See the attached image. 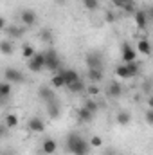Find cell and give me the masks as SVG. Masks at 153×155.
<instances>
[{"instance_id": "8d00e7d4", "label": "cell", "mask_w": 153, "mask_h": 155, "mask_svg": "<svg viewBox=\"0 0 153 155\" xmlns=\"http://www.w3.org/2000/svg\"><path fill=\"white\" fill-rule=\"evenodd\" d=\"M146 13H148V18H150V22H153V7H148V9H146Z\"/></svg>"}, {"instance_id": "e0dca14e", "label": "cell", "mask_w": 153, "mask_h": 155, "mask_svg": "<svg viewBox=\"0 0 153 155\" xmlns=\"http://www.w3.org/2000/svg\"><path fill=\"white\" fill-rule=\"evenodd\" d=\"M115 121H117V124H121V126H126V124H130V121H132V114L122 110V112H119V114H117Z\"/></svg>"}, {"instance_id": "8fae6325", "label": "cell", "mask_w": 153, "mask_h": 155, "mask_svg": "<svg viewBox=\"0 0 153 155\" xmlns=\"http://www.w3.org/2000/svg\"><path fill=\"white\" fill-rule=\"evenodd\" d=\"M4 33L9 36V38H22L24 36V33H25V25L24 27H18V25H7L5 29H4Z\"/></svg>"}, {"instance_id": "83f0119b", "label": "cell", "mask_w": 153, "mask_h": 155, "mask_svg": "<svg viewBox=\"0 0 153 155\" xmlns=\"http://www.w3.org/2000/svg\"><path fill=\"white\" fill-rule=\"evenodd\" d=\"M122 9H124V13H128V15H135V13H137V7H135V2H133V0H128Z\"/></svg>"}, {"instance_id": "d6986e66", "label": "cell", "mask_w": 153, "mask_h": 155, "mask_svg": "<svg viewBox=\"0 0 153 155\" xmlns=\"http://www.w3.org/2000/svg\"><path fill=\"white\" fill-rule=\"evenodd\" d=\"M13 49H15V45H13L9 40H2V41H0V51H2V54L9 56V54H13Z\"/></svg>"}, {"instance_id": "1f68e13d", "label": "cell", "mask_w": 153, "mask_h": 155, "mask_svg": "<svg viewBox=\"0 0 153 155\" xmlns=\"http://www.w3.org/2000/svg\"><path fill=\"white\" fill-rule=\"evenodd\" d=\"M90 146H92V148H101V146H103V139H101L99 135L90 137Z\"/></svg>"}, {"instance_id": "4316f807", "label": "cell", "mask_w": 153, "mask_h": 155, "mask_svg": "<svg viewBox=\"0 0 153 155\" xmlns=\"http://www.w3.org/2000/svg\"><path fill=\"white\" fill-rule=\"evenodd\" d=\"M4 123H5L9 128H15V126L18 124V116H16V114H9V116H5Z\"/></svg>"}, {"instance_id": "7402d4cb", "label": "cell", "mask_w": 153, "mask_h": 155, "mask_svg": "<svg viewBox=\"0 0 153 155\" xmlns=\"http://www.w3.org/2000/svg\"><path fill=\"white\" fill-rule=\"evenodd\" d=\"M67 88H69L72 94H79V92H85V90H86V85H85V83L79 79V81L72 83V85H70V87H67Z\"/></svg>"}, {"instance_id": "7a4b0ae2", "label": "cell", "mask_w": 153, "mask_h": 155, "mask_svg": "<svg viewBox=\"0 0 153 155\" xmlns=\"http://www.w3.org/2000/svg\"><path fill=\"white\" fill-rule=\"evenodd\" d=\"M45 52V58H47V61H45V69H49L50 72H60L61 69V61H60V58H58V52L54 51V49H47V51H43Z\"/></svg>"}, {"instance_id": "277c9868", "label": "cell", "mask_w": 153, "mask_h": 155, "mask_svg": "<svg viewBox=\"0 0 153 155\" xmlns=\"http://www.w3.org/2000/svg\"><path fill=\"white\" fill-rule=\"evenodd\" d=\"M133 18H135V25H137V29H141V31H144V29L148 27V24H150V18H148L146 9H137V13L133 15Z\"/></svg>"}, {"instance_id": "e575fe53", "label": "cell", "mask_w": 153, "mask_h": 155, "mask_svg": "<svg viewBox=\"0 0 153 155\" xmlns=\"http://www.w3.org/2000/svg\"><path fill=\"white\" fill-rule=\"evenodd\" d=\"M7 128H9V126H7L5 123L0 124V135H2V137H7Z\"/></svg>"}, {"instance_id": "d4e9b609", "label": "cell", "mask_w": 153, "mask_h": 155, "mask_svg": "<svg viewBox=\"0 0 153 155\" xmlns=\"http://www.w3.org/2000/svg\"><path fill=\"white\" fill-rule=\"evenodd\" d=\"M22 54H24V58L31 60V58H34L36 52H34V47H33V45H27V43H25V45L22 47Z\"/></svg>"}, {"instance_id": "d590c367", "label": "cell", "mask_w": 153, "mask_h": 155, "mask_svg": "<svg viewBox=\"0 0 153 155\" xmlns=\"http://www.w3.org/2000/svg\"><path fill=\"white\" fill-rule=\"evenodd\" d=\"M112 2H114V5H115V7H119V9H122V7H124V4H126L128 0H112Z\"/></svg>"}, {"instance_id": "5b68a950", "label": "cell", "mask_w": 153, "mask_h": 155, "mask_svg": "<svg viewBox=\"0 0 153 155\" xmlns=\"http://www.w3.org/2000/svg\"><path fill=\"white\" fill-rule=\"evenodd\" d=\"M20 20H22V24H24L25 27H33L38 18H36V13H34L33 9H24V11L20 13Z\"/></svg>"}, {"instance_id": "cb8c5ba5", "label": "cell", "mask_w": 153, "mask_h": 155, "mask_svg": "<svg viewBox=\"0 0 153 155\" xmlns=\"http://www.w3.org/2000/svg\"><path fill=\"white\" fill-rule=\"evenodd\" d=\"M115 76L117 78H130V72H128V67H126V63H122V65H117L115 67Z\"/></svg>"}, {"instance_id": "3957f363", "label": "cell", "mask_w": 153, "mask_h": 155, "mask_svg": "<svg viewBox=\"0 0 153 155\" xmlns=\"http://www.w3.org/2000/svg\"><path fill=\"white\" fill-rule=\"evenodd\" d=\"M4 81H9V83H22L24 81V74L15 69V67H7L4 71Z\"/></svg>"}, {"instance_id": "52a82bcc", "label": "cell", "mask_w": 153, "mask_h": 155, "mask_svg": "<svg viewBox=\"0 0 153 155\" xmlns=\"http://www.w3.org/2000/svg\"><path fill=\"white\" fill-rule=\"evenodd\" d=\"M27 128H29L31 132H34V134H43V132H45V123H43L41 117H33V119H29Z\"/></svg>"}, {"instance_id": "7c38bea8", "label": "cell", "mask_w": 153, "mask_h": 155, "mask_svg": "<svg viewBox=\"0 0 153 155\" xmlns=\"http://www.w3.org/2000/svg\"><path fill=\"white\" fill-rule=\"evenodd\" d=\"M38 96L41 101H45V103H52L54 99H56V96H54V92L49 88V87H40L38 90Z\"/></svg>"}, {"instance_id": "f35d334b", "label": "cell", "mask_w": 153, "mask_h": 155, "mask_svg": "<svg viewBox=\"0 0 153 155\" xmlns=\"http://www.w3.org/2000/svg\"><path fill=\"white\" fill-rule=\"evenodd\" d=\"M148 107H150V108H153V94L148 97Z\"/></svg>"}, {"instance_id": "ba28073f", "label": "cell", "mask_w": 153, "mask_h": 155, "mask_svg": "<svg viewBox=\"0 0 153 155\" xmlns=\"http://www.w3.org/2000/svg\"><path fill=\"white\" fill-rule=\"evenodd\" d=\"M85 61H86V65H88V69H103V58H101V54H86V58H85Z\"/></svg>"}, {"instance_id": "836d02e7", "label": "cell", "mask_w": 153, "mask_h": 155, "mask_svg": "<svg viewBox=\"0 0 153 155\" xmlns=\"http://www.w3.org/2000/svg\"><path fill=\"white\" fill-rule=\"evenodd\" d=\"M146 121H148V124L153 126V108H148L146 110Z\"/></svg>"}, {"instance_id": "484cf974", "label": "cell", "mask_w": 153, "mask_h": 155, "mask_svg": "<svg viewBox=\"0 0 153 155\" xmlns=\"http://www.w3.org/2000/svg\"><path fill=\"white\" fill-rule=\"evenodd\" d=\"M40 40H41L43 43H52V33H50L49 29H41V31H40Z\"/></svg>"}, {"instance_id": "ffe728a7", "label": "cell", "mask_w": 153, "mask_h": 155, "mask_svg": "<svg viewBox=\"0 0 153 155\" xmlns=\"http://www.w3.org/2000/svg\"><path fill=\"white\" fill-rule=\"evenodd\" d=\"M50 85L54 87V88H61V87H65V78L61 72H56V76L50 79Z\"/></svg>"}, {"instance_id": "4dcf8cb0", "label": "cell", "mask_w": 153, "mask_h": 155, "mask_svg": "<svg viewBox=\"0 0 153 155\" xmlns=\"http://www.w3.org/2000/svg\"><path fill=\"white\" fill-rule=\"evenodd\" d=\"M27 67H29V71H31V72H40V71H43V67H41V65H38V63H36V61H34L33 58L29 60Z\"/></svg>"}, {"instance_id": "d6a6232c", "label": "cell", "mask_w": 153, "mask_h": 155, "mask_svg": "<svg viewBox=\"0 0 153 155\" xmlns=\"http://www.w3.org/2000/svg\"><path fill=\"white\" fill-rule=\"evenodd\" d=\"M86 94H90V96H97V94H101V88L97 87V85H90V87H86Z\"/></svg>"}, {"instance_id": "44dd1931", "label": "cell", "mask_w": 153, "mask_h": 155, "mask_svg": "<svg viewBox=\"0 0 153 155\" xmlns=\"http://www.w3.org/2000/svg\"><path fill=\"white\" fill-rule=\"evenodd\" d=\"M0 96H2V99H7L11 96V83L9 81H2L0 83Z\"/></svg>"}, {"instance_id": "5bb4252c", "label": "cell", "mask_w": 153, "mask_h": 155, "mask_svg": "<svg viewBox=\"0 0 153 155\" xmlns=\"http://www.w3.org/2000/svg\"><path fill=\"white\" fill-rule=\"evenodd\" d=\"M86 78L94 83V85H97V83H101L103 79H105V74H103V69H88V74Z\"/></svg>"}, {"instance_id": "f1b7e54d", "label": "cell", "mask_w": 153, "mask_h": 155, "mask_svg": "<svg viewBox=\"0 0 153 155\" xmlns=\"http://www.w3.org/2000/svg\"><path fill=\"white\" fill-rule=\"evenodd\" d=\"M83 5H85V9H88V11H96V9L99 7V0H83Z\"/></svg>"}, {"instance_id": "6da1fadb", "label": "cell", "mask_w": 153, "mask_h": 155, "mask_svg": "<svg viewBox=\"0 0 153 155\" xmlns=\"http://www.w3.org/2000/svg\"><path fill=\"white\" fill-rule=\"evenodd\" d=\"M67 150L72 155H88L90 143H86L79 134H69L67 135Z\"/></svg>"}, {"instance_id": "9a60e30c", "label": "cell", "mask_w": 153, "mask_h": 155, "mask_svg": "<svg viewBox=\"0 0 153 155\" xmlns=\"http://www.w3.org/2000/svg\"><path fill=\"white\" fill-rule=\"evenodd\" d=\"M137 51H139L141 54H144V56H150V54H151V43H150L146 38L139 40V43H137Z\"/></svg>"}, {"instance_id": "8992f818", "label": "cell", "mask_w": 153, "mask_h": 155, "mask_svg": "<svg viewBox=\"0 0 153 155\" xmlns=\"http://www.w3.org/2000/svg\"><path fill=\"white\" fill-rule=\"evenodd\" d=\"M137 51L130 45V43H122V61L130 63V61H137Z\"/></svg>"}, {"instance_id": "9c48e42d", "label": "cell", "mask_w": 153, "mask_h": 155, "mask_svg": "<svg viewBox=\"0 0 153 155\" xmlns=\"http://www.w3.org/2000/svg\"><path fill=\"white\" fill-rule=\"evenodd\" d=\"M61 74H63V78H65V87H70L72 83H76V81H79L81 78H79V72L77 71H74V69H67V71H60Z\"/></svg>"}, {"instance_id": "60d3db41", "label": "cell", "mask_w": 153, "mask_h": 155, "mask_svg": "<svg viewBox=\"0 0 153 155\" xmlns=\"http://www.w3.org/2000/svg\"><path fill=\"white\" fill-rule=\"evenodd\" d=\"M105 155H119V153H114V152H106Z\"/></svg>"}, {"instance_id": "30bf717a", "label": "cell", "mask_w": 153, "mask_h": 155, "mask_svg": "<svg viewBox=\"0 0 153 155\" xmlns=\"http://www.w3.org/2000/svg\"><path fill=\"white\" fill-rule=\"evenodd\" d=\"M121 94H122V87H121V83H117V81H110V85H108V88H106V96H108L110 99H117V97H121Z\"/></svg>"}, {"instance_id": "ab89813d", "label": "cell", "mask_w": 153, "mask_h": 155, "mask_svg": "<svg viewBox=\"0 0 153 155\" xmlns=\"http://www.w3.org/2000/svg\"><path fill=\"white\" fill-rule=\"evenodd\" d=\"M54 2H56L58 5H65V2H67V0H54Z\"/></svg>"}, {"instance_id": "ac0fdd59", "label": "cell", "mask_w": 153, "mask_h": 155, "mask_svg": "<svg viewBox=\"0 0 153 155\" xmlns=\"http://www.w3.org/2000/svg\"><path fill=\"white\" fill-rule=\"evenodd\" d=\"M47 114H49V117H52V119H56V117L60 116V105L56 103V99L52 103H47Z\"/></svg>"}, {"instance_id": "4fadbf2b", "label": "cell", "mask_w": 153, "mask_h": 155, "mask_svg": "<svg viewBox=\"0 0 153 155\" xmlns=\"http://www.w3.org/2000/svg\"><path fill=\"white\" fill-rule=\"evenodd\" d=\"M56 150H58V144H56L54 139H45V141H43V144H41V153L52 155V153H56Z\"/></svg>"}, {"instance_id": "74e56055", "label": "cell", "mask_w": 153, "mask_h": 155, "mask_svg": "<svg viewBox=\"0 0 153 155\" xmlns=\"http://www.w3.org/2000/svg\"><path fill=\"white\" fill-rule=\"evenodd\" d=\"M106 22H114V13H108L106 15Z\"/></svg>"}, {"instance_id": "603a6c76", "label": "cell", "mask_w": 153, "mask_h": 155, "mask_svg": "<svg viewBox=\"0 0 153 155\" xmlns=\"http://www.w3.org/2000/svg\"><path fill=\"white\" fill-rule=\"evenodd\" d=\"M126 67H128V72H130V78L137 76V74L141 72V65H139V61H130V63H126Z\"/></svg>"}, {"instance_id": "2e32d148", "label": "cell", "mask_w": 153, "mask_h": 155, "mask_svg": "<svg viewBox=\"0 0 153 155\" xmlns=\"http://www.w3.org/2000/svg\"><path fill=\"white\" fill-rule=\"evenodd\" d=\"M94 116H96V114H92L86 107H81L79 112H77V119H79L81 123H90V121L94 119Z\"/></svg>"}, {"instance_id": "f546056e", "label": "cell", "mask_w": 153, "mask_h": 155, "mask_svg": "<svg viewBox=\"0 0 153 155\" xmlns=\"http://www.w3.org/2000/svg\"><path fill=\"white\" fill-rule=\"evenodd\" d=\"M83 107H86L92 114H97V110H99V107H101V105H99V103H96V101H92V99H88Z\"/></svg>"}]
</instances>
